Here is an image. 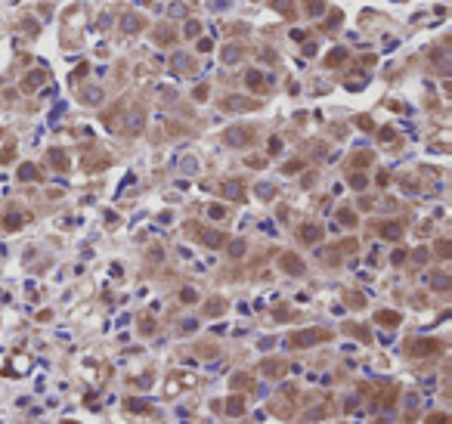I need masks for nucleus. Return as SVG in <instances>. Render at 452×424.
<instances>
[{
	"label": "nucleus",
	"mask_w": 452,
	"mask_h": 424,
	"mask_svg": "<svg viewBox=\"0 0 452 424\" xmlns=\"http://www.w3.org/2000/svg\"><path fill=\"white\" fill-rule=\"evenodd\" d=\"M322 341H332V331L329 328H304V331H294V335L288 338V344H291L294 350L313 347V344H322Z\"/></svg>",
	"instance_id": "f257e3e1"
},
{
	"label": "nucleus",
	"mask_w": 452,
	"mask_h": 424,
	"mask_svg": "<svg viewBox=\"0 0 452 424\" xmlns=\"http://www.w3.org/2000/svg\"><path fill=\"white\" fill-rule=\"evenodd\" d=\"M189 232H195L192 238H195V242H202V245H208V248H223L226 245V235L220 229H208V226L189 223Z\"/></svg>",
	"instance_id": "f03ea898"
},
{
	"label": "nucleus",
	"mask_w": 452,
	"mask_h": 424,
	"mask_svg": "<svg viewBox=\"0 0 452 424\" xmlns=\"http://www.w3.org/2000/svg\"><path fill=\"white\" fill-rule=\"evenodd\" d=\"M223 143H226V146H232V149H242V146H251V143H254V127H248V124L229 127V130L223 133Z\"/></svg>",
	"instance_id": "7ed1b4c3"
},
{
	"label": "nucleus",
	"mask_w": 452,
	"mask_h": 424,
	"mask_svg": "<svg viewBox=\"0 0 452 424\" xmlns=\"http://www.w3.org/2000/svg\"><path fill=\"white\" fill-rule=\"evenodd\" d=\"M440 350H443V344L440 341H430V338H418V341H409L406 344V353L415 356V359H418V356H433V353H440Z\"/></svg>",
	"instance_id": "20e7f679"
},
{
	"label": "nucleus",
	"mask_w": 452,
	"mask_h": 424,
	"mask_svg": "<svg viewBox=\"0 0 452 424\" xmlns=\"http://www.w3.org/2000/svg\"><path fill=\"white\" fill-rule=\"evenodd\" d=\"M279 266L288 272V275H304V260L294 254V251H285V254H279Z\"/></svg>",
	"instance_id": "39448f33"
},
{
	"label": "nucleus",
	"mask_w": 452,
	"mask_h": 424,
	"mask_svg": "<svg viewBox=\"0 0 452 424\" xmlns=\"http://www.w3.org/2000/svg\"><path fill=\"white\" fill-rule=\"evenodd\" d=\"M257 372L266 375V378H282V375L288 372V362H285V359H263V362L257 365Z\"/></svg>",
	"instance_id": "423d86ee"
},
{
	"label": "nucleus",
	"mask_w": 452,
	"mask_h": 424,
	"mask_svg": "<svg viewBox=\"0 0 452 424\" xmlns=\"http://www.w3.org/2000/svg\"><path fill=\"white\" fill-rule=\"evenodd\" d=\"M396 396H400V387H396V384H384V390L375 393V402L381 405V409H393V405H396Z\"/></svg>",
	"instance_id": "0eeeda50"
},
{
	"label": "nucleus",
	"mask_w": 452,
	"mask_h": 424,
	"mask_svg": "<svg viewBox=\"0 0 452 424\" xmlns=\"http://www.w3.org/2000/svg\"><path fill=\"white\" fill-rule=\"evenodd\" d=\"M297 238L304 245H316L319 238H322V226L319 223H304L300 229H297Z\"/></svg>",
	"instance_id": "6e6552de"
},
{
	"label": "nucleus",
	"mask_w": 452,
	"mask_h": 424,
	"mask_svg": "<svg viewBox=\"0 0 452 424\" xmlns=\"http://www.w3.org/2000/svg\"><path fill=\"white\" fill-rule=\"evenodd\" d=\"M192 384H195V378H192V375H171V378H168V387H165V393H168V396H174V393H177V387H192Z\"/></svg>",
	"instance_id": "1a4fd4ad"
},
{
	"label": "nucleus",
	"mask_w": 452,
	"mask_h": 424,
	"mask_svg": "<svg viewBox=\"0 0 452 424\" xmlns=\"http://www.w3.org/2000/svg\"><path fill=\"white\" fill-rule=\"evenodd\" d=\"M375 319H378V325H387V328H396V325L403 322V316H400L396 310H378Z\"/></svg>",
	"instance_id": "9d476101"
},
{
	"label": "nucleus",
	"mask_w": 452,
	"mask_h": 424,
	"mask_svg": "<svg viewBox=\"0 0 452 424\" xmlns=\"http://www.w3.org/2000/svg\"><path fill=\"white\" fill-rule=\"evenodd\" d=\"M22 223H25V214H16V211L4 214V220H0L4 232H16V229H22Z\"/></svg>",
	"instance_id": "9b49d317"
},
{
	"label": "nucleus",
	"mask_w": 452,
	"mask_h": 424,
	"mask_svg": "<svg viewBox=\"0 0 452 424\" xmlns=\"http://www.w3.org/2000/svg\"><path fill=\"white\" fill-rule=\"evenodd\" d=\"M124 409H127V412H133V415H149V412H152V402L127 396V399H124Z\"/></svg>",
	"instance_id": "f8f14e48"
},
{
	"label": "nucleus",
	"mask_w": 452,
	"mask_h": 424,
	"mask_svg": "<svg viewBox=\"0 0 452 424\" xmlns=\"http://www.w3.org/2000/svg\"><path fill=\"white\" fill-rule=\"evenodd\" d=\"M226 415H232V418H242V415H245V396L232 393V396L226 399Z\"/></svg>",
	"instance_id": "ddd939ff"
},
{
	"label": "nucleus",
	"mask_w": 452,
	"mask_h": 424,
	"mask_svg": "<svg viewBox=\"0 0 452 424\" xmlns=\"http://www.w3.org/2000/svg\"><path fill=\"white\" fill-rule=\"evenodd\" d=\"M378 235H384V238H390V242H396V238L403 235V223H396V220L381 223V226H378Z\"/></svg>",
	"instance_id": "4468645a"
},
{
	"label": "nucleus",
	"mask_w": 452,
	"mask_h": 424,
	"mask_svg": "<svg viewBox=\"0 0 452 424\" xmlns=\"http://www.w3.org/2000/svg\"><path fill=\"white\" fill-rule=\"evenodd\" d=\"M257 102L254 99H242V96H226L223 99V108H232V112H242V108H254Z\"/></svg>",
	"instance_id": "2eb2a0df"
},
{
	"label": "nucleus",
	"mask_w": 452,
	"mask_h": 424,
	"mask_svg": "<svg viewBox=\"0 0 452 424\" xmlns=\"http://www.w3.org/2000/svg\"><path fill=\"white\" fill-rule=\"evenodd\" d=\"M344 331H347V335H353V338H359L363 344H372L369 328H363V325H353V322H347V325H344Z\"/></svg>",
	"instance_id": "dca6fc26"
},
{
	"label": "nucleus",
	"mask_w": 452,
	"mask_h": 424,
	"mask_svg": "<svg viewBox=\"0 0 452 424\" xmlns=\"http://www.w3.org/2000/svg\"><path fill=\"white\" fill-rule=\"evenodd\" d=\"M50 164L56 171H68V155L62 152V149H50Z\"/></svg>",
	"instance_id": "f3484780"
},
{
	"label": "nucleus",
	"mask_w": 452,
	"mask_h": 424,
	"mask_svg": "<svg viewBox=\"0 0 452 424\" xmlns=\"http://www.w3.org/2000/svg\"><path fill=\"white\" fill-rule=\"evenodd\" d=\"M223 310H226V301H223V298H211V301L205 304V316H220Z\"/></svg>",
	"instance_id": "a211bd4d"
},
{
	"label": "nucleus",
	"mask_w": 452,
	"mask_h": 424,
	"mask_svg": "<svg viewBox=\"0 0 452 424\" xmlns=\"http://www.w3.org/2000/svg\"><path fill=\"white\" fill-rule=\"evenodd\" d=\"M245 387H251V375L239 372V375H232V378H229V390H245Z\"/></svg>",
	"instance_id": "6ab92c4d"
},
{
	"label": "nucleus",
	"mask_w": 452,
	"mask_h": 424,
	"mask_svg": "<svg viewBox=\"0 0 452 424\" xmlns=\"http://www.w3.org/2000/svg\"><path fill=\"white\" fill-rule=\"evenodd\" d=\"M344 59H347V50H344V47H338V50H332L329 56H325V65H329V68H335V65H341Z\"/></svg>",
	"instance_id": "aec40b11"
},
{
	"label": "nucleus",
	"mask_w": 452,
	"mask_h": 424,
	"mask_svg": "<svg viewBox=\"0 0 452 424\" xmlns=\"http://www.w3.org/2000/svg\"><path fill=\"white\" fill-rule=\"evenodd\" d=\"M273 10H279L285 19H294V4L291 0H273Z\"/></svg>",
	"instance_id": "412c9836"
},
{
	"label": "nucleus",
	"mask_w": 452,
	"mask_h": 424,
	"mask_svg": "<svg viewBox=\"0 0 452 424\" xmlns=\"http://www.w3.org/2000/svg\"><path fill=\"white\" fill-rule=\"evenodd\" d=\"M449 285H452L449 275H440V272L430 275V288H433V291H449Z\"/></svg>",
	"instance_id": "4be33fe9"
},
{
	"label": "nucleus",
	"mask_w": 452,
	"mask_h": 424,
	"mask_svg": "<svg viewBox=\"0 0 452 424\" xmlns=\"http://www.w3.org/2000/svg\"><path fill=\"white\" fill-rule=\"evenodd\" d=\"M245 84H248L251 90H260V87H263V75H260L257 68H251L248 75H245Z\"/></svg>",
	"instance_id": "5701e85b"
},
{
	"label": "nucleus",
	"mask_w": 452,
	"mask_h": 424,
	"mask_svg": "<svg viewBox=\"0 0 452 424\" xmlns=\"http://www.w3.org/2000/svg\"><path fill=\"white\" fill-rule=\"evenodd\" d=\"M372 152H356V155H350V168H366V164H372Z\"/></svg>",
	"instance_id": "b1692460"
},
{
	"label": "nucleus",
	"mask_w": 452,
	"mask_h": 424,
	"mask_svg": "<svg viewBox=\"0 0 452 424\" xmlns=\"http://www.w3.org/2000/svg\"><path fill=\"white\" fill-rule=\"evenodd\" d=\"M19 180H41V171L38 168H34V164H22V168H19Z\"/></svg>",
	"instance_id": "393cba45"
},
{
	"label": "nucleus",
	"mask_w": 452,
	"mask_h": 424,
	"mask_svg": "<svg viewBox=\"0 0 452 424\" xmlns=\"http://www.w3.org/2000/svg\"><path fill=\"white\" fill-rule=\"evenodd\" d=\"M338 223H344V226H356V214H353L350 208H338Z\"/></svg>",
	"instance_id": "a878e982"
},
{
	"label": "nucleus",
	"mask_w": 452,
	"mask_h": 424,
	"mask_svg": "<svg viewBox=\"0 0 452 424\" xmlns=\"http://www.w3.org/2000/svg\"><path fill=\"white\" fill-rule=\"evenodd\" d=\"M44 78H47V75H44V71H34V75H28V78H25V84H22V90H28V93H31V90H34V87H38V84H41Z\"/></svg>",
	"instance_id": "bb28decb"
},
{
	"label": "nucleus",
	"mask_w": 452,
	"mask_h": 424,
	"mask_svg": "<svg viewBox=\"0 0 452 424\" xmlns=\"http://www.w3.org/2000/svg\"><path fill=\"white\" fill-rule=\"evenodd\" d=\"M155 41H158L161 47H168V44L174 41V31H171V28H158V31H155Z\"/></svg>",
	"instance_id": "cd10ccee"
},
{
	"label": "nucleus",
	"mask_w": 452,
	"mask_h": 424,
	"mask_svg": "<svg viewBox=\"0 0 452 424\" xmlns=\"http://www.w3.org/2000/svg\"><path fill=\"white\" fill-rule=\"evenodd\" d=\"M347 304L356 307V310H363V307H366V298H363L359 291H347Z\"/></svg>",
	"instance_id": "c85d7f7f"
},
{
	"label": "nucleus",
	"mask_w": 452,
	"mask_h": 424,
	"mask_svg": "<svg viewBox=\"0 0 452 424\" xmlns=\"http://www.w3.org/2000/svg\"><path fill=\"white\" fill-rule=\"evenodd\" d=\"M273 316H276L279 322H288V319H294V313H291V307H276Z\"/></svg>",
	"instance_id": "c756f323"
},
{
	"label": "nucleus",
	"mask_w": 452,
	"mask_h": 424,
	"mask_svg": "<svg viewBox=\"0 0 452 424\" xmlns=\"http://www.w3.org/2000/svg\"><path fill=\"white\" fill-rule=\"evenodd\" d=\"M223 195H232V198H245V192H242V186H239V183H226V186H223Z\"/></svg>",
	"instance_id": "7c9ffc66"
},
{
	"label": "nucleus",
	"mask_w": 452,
	"mask_h": 424,
	"mask_svg": "<svg viewBox=\"0 0 452 424\" xmlns=\"http://www.w3.org/2000/svg\"><path fill=\"white\" fill-rule=\"evenodd\" d=\"M226 214H229V211H226L223 205H211V208H208V217H211V220H223Z\"/></svg>",
	"instance_id": "2f4dec72"
},
{
	"label": "nucleus",
	"mask_w": 452,
	"mask_h": 424,
	"mask_svg": "<svg viewBox=\"0 0 452 424\" xmlns=\"http://www.w3.org/2000/svg\"><path fill=\"white\" fill-rule=\"evenodd\" d=\"M325 10V0H307V13L310 16H319Z\"/></svg>",
	"instance_id": "473e14b6"
},
{
	"label": "nucleus",
	"mask_w": 452,
	"mask_h": 424,
	"mask_svg": "<svg viewBox=\"0 0 452 424\" xmlns=\"http://www.w3.org/2000/svg\"><path fill=\"white\" fill-rule=\"evenodd\" d=\"M427 424H452V418L446 412H433V415H427Z\"/></svg>",
	"instance_id": "72a5a7b5"
},
{
	"label": "nucleus",
	"mask_w": 452,
	"mask_h": 424,
	"mask_svg": "<svg viewBox=\"0 0 452 424\" xmlns=\"http://www.w3.org/2000/svg\"><path fill=\"white\" fill-rule=\"evenodd\" d=\"M338 25H341V13H338V10H335V13H332V16H329V19H325V22H322V28H325V31H329V28H332V31H335V28H338Z\"/></svg>",
	"instance_id": "f704fd0d"
},
{
	"label": "nucleus",
	"mask_w": 452,
	"mask_h": 424,
	"mask_svg": "<svg viewBox=\"0 0 452 424\" xmlns=\"http://www.w3.org/2000/svg\"><path fill=\"white\" fill-rule=\"evenodd\" d=\"M13 158H16V143H10V146H7V149H4V152H0V164H10Z\"/></svg>",
	"instance_id": "c9c22d12"
},
{
	"label": "nucleus",
	"mask_w": 452,
	"mask_h": 424,
	"mask_svg": "<svg viewBox=\"0 0 452 424\" xmlns=\"http://www.w3.org/2000/svg\"><path fill=\"white\" fill-rule=\"evenodd\" d=\"M180 301H183V304H195V301H198L195 288H183V291H180Z\"/></svg>",
	"instance_id": "e433bc0d"
},
{
	"label": "nucleus",
	"mask_w": 452,
	"mask_h": 424,
	"mask_svg": "<svg viewBox=\"0 0 452 424\" xmlns=\"http://www.w3.org/2000/svg\"><path fill=\"white\" fill-rule=\"evenodd\" d=\"M437 254L443 257V260H446V257H452V245L446 242V238H440V242H437Z\"/></svg>",
	"instance_id": "4c0bfd02"
},
{
	"label": "nucleus",
	"mask_w": 452,
	"mask_h": 424,
	"mask_svg": "<svg viewBox=\"0 0 452 424\" xmlns=\"http://www.w3.org/2000/svg\"><path fill=\"white\" fill-rule=\"evenodd\" d=\"M192 96H195V102H205V99H208V84H198V87L192 90Z\"/></svg>",
	"instance_id": "58836bf2"
},
{
	"label": "nucleus",
	"mask_w": 452,
	"mask_h": 424,
	"mask_svg": "<svg viewBox=\"0 0 452 424\" xmlns=\"http://www.w3.org/2000/svg\"><path fill=\"white\" fill-rule=\"evenodd\" d=\"M13 372H16V375L28 372V359H25V356H16V362H13Z\"/></svg>",
	"instance_id": "ea45409f"
},
{
	"label": "nucleus",
	"mask_w": 452,
	"mask_h": 424,
	"mask_svg": "<svg viewBox=\"0 0 452 424\" xmlns=\"http://www.w3.org/2000/svg\"><path fill=\"white\" fill-rule=\"evenodd\" d=\"M300 168H304V161H300V158H294V161H288V164H285L282 171H285V174H297Z\"/></svg>",
	"instance_id": "a19ab883"
},
{
	"label": "nucleus",
	"mask_w": 452,
	"mask_h": 424,
	"mask_svg": "<svg viewBox=\"0 0 452 424\" xmlns=\"http://www.w3.org/2000/svg\"><path fill=\"white\" fill-rule=\"evenodd\" d=\"M350 186L353 189H366V177L363 174H350Z\"/></svg>",
	"instance_id": "79ce46f5"
},
{
	"label": "nucleus",
	"mask_w": 452,
	"mask_h": 424,
	"mask_svg": "<svg viewBox=\"0 0 452 424\" xmlns=\"http://www.w3.org/2000/svg\"><path fill=\"white\" fill-rule=\"evenodd\" d=\"M406 257H409L406 251H400V248H396V251L390 254V263H396V266H400V263H406Z\"/></svg>",
	"instance_id": "37998d69"
},
{
	"label": "nucleus",
	"mask_w": 452,
	"mask_h": 424,
	"mask_svg": "<svg viewBox=\"0 0 452 424\" xmlns=\"http://www.w3.org/2000/svg\"><path fill=\"white\" fill-rule=\"evenodd\" d=\"M245 248H248L245 242H232V245H229V254H232V257H242V254H245Z\"/></svg>",
	"instance_id": "c03bdc74"
},
{
	"label": "nucleus",
	"mask_w": 452,
	"mask_h": 424,
	"mask_svg": "<svg viewBox=\"0 0 452 424\" xmlns=\"http://www.w3.org/2000/svg\"><path fill=\"white\" fill-rule=\"evenodd\" d=\"M202 31V22H186V38H195Z\"/></svg>",
	"instance_id": "a18cd8bd"
},
{
	"label": "nucleus",
	"mask_w": 452,
	"mask_h": 424,
	"mask_svg": "<svg viewBox=\"0 0 452 424\" xmlns=\"http://www.w3.org/2000/svg\"><path fill=\"white\" fill-rule=\"evenodd\" d=\"M239 56H242V53H239L236 47H226V53H223V59H226V62H236Z\"/></svg>",
	"instance_id": "49530a36"
},
{
	"label": "nucleus",
	"mask_w": 452,
	"mask_h": 424,
	"mask_svg": "<svg viewBox=\"0 0 452 424\" xmlns=\"http://www.w3.org/2000/svg\"><path fill=\"white\" fill-rule=\"evenodd\" d=\"M257 195H260V198H273V186H269V183H263V186L257 189Z\"/></svg>",
	"instance_id": "de8ad7c7"
},
{
	"label": "nucleus",
	"mask_w": 452,
	"mask_h": 424,
	"mask_svg": "<svg viewBox=\"0 0 452 424\" xmlns=\"http://www.w3.org/2000/svg\"><path fill=\"white\" fill-rule=\"evenodd\" d=\"M378 139H381V143H390V139H393V127H384V130L378 133Z\"/></svg>",
	"instance_id": "09e8293b"
},
{
	"label": "nucleus",
	"mask_w": 452,
	"mask_h": 424,
	"mask_svg": "<svg viewBox=\"0 0 452 424\" xmlns=\"http://www.w3.org/2000/svg\"><path fill=\"white\" fill-rule=\"evenodd\" d=\"M279 149H282V139H279V136H273V139H269V155H276Z\"/></svg>",
	"instance_id": "8fccbe9b"
},
{
	"label": "nucleus",
	"mask_w": 452,
	"mask_h": 424,
	"mask_svg": "<svg viewBox=\"0 0 452 424\" xmlns=\"http://www.w3.org/2000/svg\"><path fill=\"white\" fill-rule=\"evenodd\" d=\"M139 28H142V22H139V19H133V22L127 19V22H124V31H139Z\"/></svg>",
	"instance_id": "3c124183"
},
{
	"label": "nucleus",
	"mask_w": 452,
	"mask_h": 424,
	"mask_svg": "<svg viewBox=\"0 0 452 424\" xmlns=\"http://www.w3.org/2000/svg\"><path fill=\"white\" fill-rule=\"evenodd\" d=\"M139 331H142V335H152V319H142V322H139Z\"/></svg>",
	"instance_id": "603ef678"
},
{
	"label": "nucleus",
	"mask_w": 452,
	"mask_h": 424,
	"mask_svg": "<svg viewBox=\"0 0 452 424\" xmlns=\"http://www.w3.org/2000/svg\"><path fill=\"white\" fill-rule=\"evenodd\" d=\"M198 50H202V53H211V50H214V44H211V41H205V38H202V41H198Z\"/></svg>",
	"instance_id": "864d4df0"
},
{
	"label": "nucleus",
	"mask_w": 452,
	"mask_h": 424,
	"mask_svg": "<svg viewBox=\"0 0 452 424\" xmlns=\"http://www.w3.org/2000/svg\"><path fill=\"white\" fill-rule=\"evenodd\" d=\"M412 257H415V260H418V263H424V260H427V251H424V248H418V251H415Z\"/></svg>",
	"instance_id": "5fc2aeb1"
},
{
	"label": "nucleus",
	"mask_w": 452,
	"mask_h": 424,
	"mask_svg": "<svg viewBox=\"0 0 452 424\" xmlns=\"http://www.w3.org/2000/svg\"><path fill=\"white\" fill-rule=\"evenodd\" d=\"M341 248H344V251H356V238H347V242L341 245Z\"/></svg>",
	"instance_id": "6e6d98bb"
},
{
	"label": "nucleus",
	"mask_w": 452,
	"mask_h": 424,
	"mask_svg": "<svg viewBox=\"0 0 452 424\" xmlns=\"http://www.w3.org/2000/svg\"><path fill=\"white\" fill-rule=\"evenodd\" d=\"M248 168H263V158H248Z\"/></svg>",
	"instance_id": "4d7b16f0"
},
{
	"label": "nucleus",
	"mask_w": 452,
	"mask_h": 424,
	"mask_svg": "<svg viewBox=\"0 0 452 424\" xmlns=\"http://www.w3.org/2000/svg\"><path fill=\"white\" fill-rule=\"evenodd\" d=\"M356 124H359V127H363V130H372V121H369V118H359Z\"/></svg>",
	"instance_id": "13d9d810"
},
{
	"label": "nucleus",
	"mask_w": 452,
	"mask_h": 424,
	"mask_svg": "<svg viewBox=\"0 0 452 424\" xmlns=\"http://www.w3.org/2000/svg\"><path fill=\"white\" fill-rule=\"evenodd\" d=\"M372 424H387V421H372Z\"/></svg>",
	"instance_id": "bf43d9fd"
},
{
	"label": "nucleus",
	"mask_w": 452,
	"mask_h": 424,
	"mask_svg": "<svg viewBox=\"0 0 452 424\" xmlns=\"http://www.w3.org/2000/svg\"><path fill=\"white\" fill-rule=\"evenodd\" d=\"M0 136H4V130H0Z\"/></svg>",
	"instance_id": "052dcab7"
}]
</instances>
